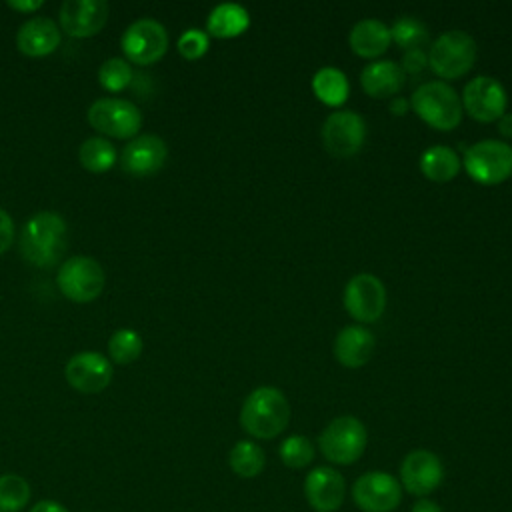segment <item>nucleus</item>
I'll list each match as a JSON object with an SVG mask.
<instances>
[{"label":"nucleus","instance_id":"obj_28","mask_svg":"<svg viewBox=\"0 0 512 512\" xmlns=\"http://www.w3.org/2000/svg\"><path fill=\"white\" fill-rule=\"evenodd\" d=\"M390 36L404 50L424 48L428 42V26L416 16H400L392 24Z\"/></svg>","mask_w":512,"mask_h":512},{"label":"nucleus","instance_id":"obj_38","mask_svg":"<svg viewBox=\"0 0 512 512\" xmlns=\"http://www.w3.org/2000/svg\"><path fill=\"white\" fill-rule=\"evenodd\" d=\"M498 132L506 138H512V112H504L498 118Z\"/></svg>","mask_w":512,"mask_h":512},{"label":"nucleus","instance_id":"obj_8","mask_svg":"<svg viewBox=\"0 0 512 512\" xmlns=\"http://www.w3.org/2000/svg\"><path fill=\"white\" fill-rule=\"evenodd\" d=\"M88 122L114 138H130L142 126V112L124 98H100L88 108Z\"/></svg>","mask_w":512,"mask_h":512},{"label":"nucleus","instance_id":"obj_7","mask_svg":"<svg viewBox=\"0 0 512 512\" xmlns=\"http://www.w3.org/2000/svg\"><path fill=\"white\" fill-rule=\"evenodd\" d=\"M104 280L102 266L88 256L68 258L56 276L60 292L72 302H92L98 298L104 288Z\"/></svg>","mask_w":512,"mask_h":512},{"label":"nucleus","instance_id":"obj_33","mask_svg":"<svg viewBox=\"0 0 512 512\" xmlns=\"http://www.w3.org/2000/svg\"><path fill=\"white\" fill-rule=\"evenodd\" d=\"M210 46L208 34L198 30V28H188L182 32V36L178 38V52L186 58V60H196L200 56L206 54Z\"/></svg>","mask_w":512,"mask_h":512},{"label":"nucleus","instance_id":"obj_5","mask_svg":"<svg viewBox=\"0 0 512 512\" xmlns=\"http://www.w3.org/2000/svg\"><path fill=\"white\" fill-rule=\"evenodd\" d=\"M366 442V428L354 416L334 418L318 436V448L322 456L334 464L356 462L364 454Z\"/></svg>","mask_w":512,"mask_h":512},{"label":"nucleus","instance_id":"obj_20","mask_svg":"<svg viewBox=\"0 0 512 512\" xmlns=\"http://www.w3.org/2000/svg\"><path fill=\"white\" fill-rule=\"evenodd\" d=\"M362 88L372 98H392L404 86V70L392 60H374L360 74Z\"/></svg>","mask_w":512,"mask_h":512},{"label":"nucleus","instance_id":"obj_36","mask_svg":"<svg viewBox=\"0 0 512 512\" xmlns=\"http://www.w3.org/2000/svg\"><path fill=\"white\" fill-rule=\"evenodd\" d=\"M30 512H68V510L56 500H40L32 506Z\"/></svg>","mask_w":512,"mask_h":512},{"label":"nucleus","instance_id":"obj_18","mask_svg":"<svg viewBox=\"0 0 512 512\" xmlns=\"http://www.w3.org/2000/svg\"><path fill=\"white\" fill-rule=\"evenodd\" d=\"M168 156V148L162 138L154 134H144L128 142L120 156V166L132 176H150L158 172Z\"/></svg>","mask_w":512,"mask_h":512},{"label":"nucleus","instance_id":"obj_17","mask_svg":"<svg viewBox=\"0 0 512 512\" xmlns=\"http://www.w3.org/2000/svg\"><path fill=\"white\" fill-rule=\"evenodd\" d=\"M304 494L310 508L316 512H336L346 496V480L338 470L318 466L308 472L304 480Z\"/></svg>","mask_w":512,"mask_h":512},{"label":"nucleus","instance_id":"obj_21","mask_svg":"<svg viewBox=\"0 0 512 512\" xmlns=\"http://www.w3.org/2000/svg\"><path fill=\"white\" fill-rule=\"evenodd\" d=\"M16 44L28 56H46L58 48L60 30L50 18H30L20 26Z\"/></svg>","mask_w":512,"mask_h":512},{"label":"nucleus","instance_id":"obj_31","mask_svg":"<svg viewBox=\"0 0 512 512\" xmlns=\"http://www.w3.org/2000/svg\"><path fill=\"white\" fill-rule=\"evenodd\" d=\"M278 454L288 468H306L314 458V446L306 436L294 434L282 440Z\"/></svg>","mask_w":512,"mask_h":512},{"label":"nucleus","instance_id":"obj_19","mask_svg":"<svg viewBox=\"0 0 512 512\" xmlns=\"http://www.w3.org/2000/svg\"><path fill=\"white\" fill-rule=\"evenodd\" d=\"M374 336L364 326H346L336 334L334 356L346 368L364 366L374 354Z\"/></svg>","mask_w":512,"mask_h":512},{"label":"nucleus","instance_id":"obj_2","mask_svg":"<svg viewBox=\"0 0 512 512\" xmlns=\"http://www.w3.org/2000/svg\"><path fill=\"white\" fill-rule=\"evenodd\" d=\"M22 256L34 266H52L66 250V222L54 212L32 216L20 234Z\"/></svg>","mask_w":512,"mask_h":512},{"label":"nucleus","instance_id":"obj_4","mask_svg":"<svg viewBox=\"0 0 512 512\" xmlns=\"http://www.w3.org/2000/svg\"><path fill=\"white\" fill-rule=\"evenodd\" d=\"M476 60V42L464 30H448L440 34L430 50L428 64L444 80L464 76Z\"/></svg>","mask_w":512,"mask_h":512},{"label":"nucleus","instance_id":"obj_39","mask_svg":"<svg viewBox=\"0 0 512 512\" xmlns=\"http://www.w3.org/2000/svg\"><path fill=\"white\" fill-rule=\"evenodd\" d=\"M412 512H442L440 506L428 498H422L418 500L414 506H412Z\"/></svg>","mask_w":512,"mask_h":512},{"label":"nucleus","instance_id":"obj_23","mask_svg":"<svg viewBox=\"0 0 512 512\" xmlns=\"http://www.w3.org/2000/svg\"><path fill=\"white\" fill-rule=\"evenodd\" d=\"M250 24V14L244 6L234 2H224L212 8L206 20V28L216 38L240 36Z\"/></svg>","mask_w":512,"mask_h":512},{"label":"nucleus","instance_id":"obj_37","mask_svg":"<svg viewBox=\"0 0 512 512\" xmlns=\"http://www.w3.org/2000/svg\"><path fill=\"white\" fill-rule=\"evenodd\" d=\"M8 6L18 12H32L42 6V0H8Z\"/></svg>","mask_w":512,"mask_h":512},{"label":"nucleus","instance_id":"obj_14","mask_svg":"<svg viewBox=\"0 0 512 512\" xmlns=\"http://www.w3.org/2000/svg\"><path fill=\"white\" fill-rule=\"evenodd\" d=\"M444 478V466L440 458L430 450H412L400 464L402 488L414 496H426L434 492Z\"/></svg>","mask_w":512,"mask_h":512},{"label":"nucleus","instance_id":"obj_26","mask_svg":"<svg viewBox=\"0 0 512 512\" xmlns=\"http://www.w3.org/2000/svg\"><path fill=\"white\" fill-rule=\"evenodd\" d=\"M228 462H230L232 472L238 474L240 478H254L262 472V468L266 464V456H264V450L256 442L240 440L232 446Z\"/></svg>","mask_w":512,"mask_h":512},{"label":"nucleus","instance_id":"obj_16","mask_svg":"<svg viewBox=\"0 0 512 512\" xmlns=\"http://www.w3.org/2000/svg\"><path fill=\"white\" fill-rule=\"evenodd\" d=\"M64 376L72 388L84 394H94L104 390L110 384L112 366L106 356L86 350V352L74 354L68 360L64 368Z\"/></svg>","mask_w":512,"mask_h":512},{"label":"nucleus","instance_id":"obj_30","mask_svg":"<svg viewBox=\"0 0 512 512\" xmlns=\"http://www.w3.org/2000/svg\"><path fill=\"white\" fill-rule=\"evenodd\" d=\"M142 338L138 332L130 330V328H122L116 330L110 340H108V354L114 362L118 364H128L134 362L140 352H142Z\"/></svg>","mask_w":512,"mask_h":512},{"label":"nucleus","instance_id":"obj_10","mask_svg":"<svg viewBox=\"0 0 512 512\" xmlns=\"http://www.w3.org/2000/svg\"><path fill=\"white\" fill-rule=\"evenodd\" d=\"M366 138V122L354 110H336L322 124V144L336 158L354 156Z\"/></svg>","mask_w":512,"mask_h":512},{"label":"nucleus","instance_id":"obj_34","mask_svg":"<svg viewBox=\"0 0 512 512\" xmlns=\"http://www.w3.org/2000/svg\"><path fill=\"white\" fill-rule=\"evenodd\" d=\"M428 66V54L424 52V48H414V50H406L402 56V70L404 74H420L424 68Z\"/></svg>","mask_w":512,"mask_h":512},{"label":"nucleus","instance_id":"obj_22","mask_svg":"<svg viewBox=\"0 0 512 512\" xmlns=\"http://www.w3.org/2000/svg\"><path fill=\"white\" fill-rule=\"evenodd\" d=\"M390 42V28L376 18H364L350 30V48L362 58H376L384 54Z\"/></svg>","mask_w":512,"mask_h":512},{"label":"nucleus","instance_id":"obj_24","mask_svg":"<svg viewBox=\"0 0 512 512\" xmlns=\"http://www.w3.org/2000/svg\"><path fill=\"white\" fill-rule=\"evenodd\" d=\"M420 170L432 182H448L460 170V156L448 146H430L420 156Z\"/></svg>","mask_w":512,"mask_h":512},{"label":"nucleus","instance_id":"obj_32","mask_svg":"<svg viewBox=\"0 0 512 512\" xmlns=\"http://www.w3.org/2000/svg\"><path fill=\"white\" fill-rule=\"evenodd\" d=\"M130 78H132V70L128 62L122 58H108L98 70L100 84L110 92L124 90L130 84Z\"/></svg>","mask_w":512,"mask_h":512},{"label":"nucleus","instance_id":"obj_40","mask_svg":"<svg viewBox=\"0 0 512 512\" xmlns=\"http://www.w3.org/2000/svg\"><path fill=\"white\" fill-rule=\"evenodd\" d=\"M390 112L396 114V116H402L404 112H408V100L402 98V96L392 98V102H390Z\"/></svg>","mask_w":512,"mask_h":512},{"label":"nucleus","instance_id":"obj_27","mask_svg":"<svg viewBox=\"0 0 512 512\" xmlns=\"http://www.w3.org/2000/svg\"><path fill=\"white\" fill-rule=\"evenodd\" d=\"M80 164L90 172H106L116 162V150L106 138H88L78 150Z\"/></svg>","mask_w":512,"mask_h":512},{"label":"nucleus","instance_id":"obj_11","mask_svg":"<svg viewBox=\"0 0 512 512\" xmlns=\"http://www.w3.org/2000/svg\"><path fill=\"white\" fill-rule=\"evenodd\" d=\"M344 308L358 322H376L386 308V288L368 272L352 276L344 288Z\"/></svg>","mask_w":512,"mask_h":512},{"label":"nucleus","instance_id":"obj_25","mask_svg":"<svg viewBox=\"0 0 512 512\" xmlns=\"http://www.w3.org/2000/svg\"><path fill=\"white\" fill-rule=\"evenodd\" d=\"M312 90L320 102H324L328 106H340L348 98L350 84H348L346 74L340 68L324 66L314 74Z\"/></svg>","mask_w":512,"mask_h":512},{"label":"nucleus","instance_id":"obj_12","mask_svg":"<svg viewBox=\"0 0 512 512\" xmlns=\"http://www.w3.org/2000/svg\"><path fill=\"white\" fill-rule=\"evenodd\" d=\"M352 498L364 512H392L402 500V486L388 472L374 470L356 478Z\"/></svg>","mask_w":512,"mask_h":512},{"label":"nucleus","instance_id":"obj_9","mask_svg":"<svg viewBox=\"0 0 512 512\" xmlns=\"http://www.w3.org/2000/svg\"><path fill=\"white\" fill-rule=\"evenodd\" d=\"M120 44L130 62L146 66L164 56L168 48V32L160 22L152 18H140L124 30Z\"/></svg>","mask_w":512,"mask_h":512},{"label":"nucleus","instance_id":"obj_29","mask_svg":"<svg viewBox=\"0 0 512 512\" xmlns=\"http://www.w3.org/2000/svg\"><path fill=\"white\" fill-rule=\"evenodd\" d=\"M30 500V484L18 474L0 476V512H20Z\"/></svg>","mask_w":512,"mask_h":512},{"label":"nucleus","instance_id":"obj_1","mask_svg":"<svg viewBox=\"0 0 512 512\" xmlns=\"http://www.w3.org/2000/svg\"><path fill=\"white\" fill-rule=\"evenodd\" d=\"M290 422V404L282 390L260 386L252 390L240 410L242 428L260 440L276 438Z\"/></svg>","mask_w":512,"mask_h":512},{"label":"nucleus","instance_id":"obj_6","mask_svg":"<svg viewBox=\"0 0 512 512\" xmlns=\"http://www.w3.org/2000/svg\"><path fill=\"white\" fill-rule=\"evenodd\" d=\"M464 168L478 184H500L512 174V146L502 140H480L464 154Z\"/></svg>","mask_w":512,"mask_h":512},{"label":"nucleus","instance_id":"obj_35","mask_svg":"<svg viewBox=\"0 0 512 512\" xmlns=\"http://www.w3.org/2000/svg\"><path fill=\"white\" fill-rule=\"evenodd\" d=\"M12 240H14V224H12V218L8 216L6 210L0 208V254L10 248Z\"/></svg>","mask_w":512,"mask_h":512},{"label":"nucleus","instance_id":"obj_15","mask_svg":"<svg viewBox=\"0 0 512 512\" xmlns=\"http://www.w3.org/2000/svg\"><path fill=\"white\" fill-rule=\"evenodd\" d=\"M108 12L110 8L104 0H66L60 6L58 18L66 34L88 38L104 28Z\"/></svg>","mask_w":512,"mask_h":512},{"label":"nucleus","instance_id":"obj_3","mask_svg":"<svg viewBox=\"0 0 512 512\" xmlns=\"http://www.w3.org/2000/svg\"><path fill=\"white\" fill-rule=\"evenodd\" d=\"M410 104L418 118L436 130H452L462 120L460 96L450 84L442 80L424 82L414 90Z\"/></svg>","mask_w":512,"mask_h":512},{"label":"nucleus","instance_id":"obj_13","mask_svg":"<svg viewBox=\"0 0 512 512\" xmlns=\"http://www.w3.org/2000/svg\"><path fill=\"white\" fill-rule=\"evenodd\" d=\"M462 108L478 122L498 120L508 106L504 86L492 76L472 78L462 92Z\"/></svg>","mask_w":512,"mask_h":512}]
</instances>
